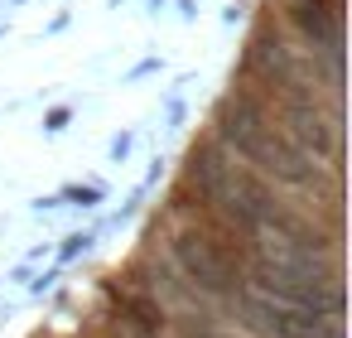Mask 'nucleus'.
Here are the masks:
<instances>
[{
	"instance_id": "obj_1",
	"label": "nucleus",
	"mask_w": 352,
	"mask_h": 338,
	"mask_svg": "<svg viewBox=\"0 0 352 338\" xmlns=\"http://www.w3.org/2000/svg\"><path fill=\"white\" fill-rule=\"evenodd\" d=\"M217 145L222 150H236L251 165V174H261L265 184L270 179L275 184H289V189L318 184V165L280 136L265 97H256L251 87H236L232 97H222V107H217Z\"/></svg>"
},
{
	"instance_id": "obj_2",
	"label": "nucleus",
	"mask_w": 352,
	"mask_h": 338,
	"mask_svg": "<svg viewBox=\"0 0 352 338\" xmlns=\"http://www.w3.org/2000/svg\"><path fill=\"white\" fill-rule=\"evenodd\" d=\"M246 280H251V295H265L275 304L314 309V314H328V319L342 314L338 271H323L318 251H304V246H289V242L270 237V242L256 246V261L246 266Z\"/></svg>"
},
{
	"instance_id": "obj_3",
	"label": "nucleus",
	"mask_w": 352,
	"mask_h": 338,
	"mask_svg": "<svg viewBox=\"0 0 352 338\" xmlns=\"http://www.w3.org/2000/svg\"><path fill=\"white\" fill-rule=\"evenodd\" d=\"M169 251H174V266L203 295H217V299H236L241 295V285H246V246L236 242V232L222 218L203 213L198 227H179Z\"/></svg>"
},
{
	"instance_id": "obj_4",
	"label": "nucleus",
	"mask_w": 352,
	"mask_h": 338,
	"mask_svg": "<svg viewBox=\"0 0 352 338\" xmlns=\"http://www.w3.org/2000/svg\"><path fill=\"white\" fill-rule=\"evenodd\" d=\"M236 314L251 333L261 338H342V324L314 309H294V304H275L265 295H236Z\"/></svg>"
},
{
	"instance_id": "obj_5",
	"label": "nucleus",
	"mask_w": 352,
	"mask_h": 338,
	"mask_svg": "<svg viewBox=\"0 0 352 338\" xmlns=\"http://www.w3.org/2000/svg\"><path fill=\"white\" fill-rule=\"evenodd\" d=\"M280 136L309 160L338 155V116H323L314 92H280Z\"/></svg>"
},
{
	"instance_id": "obj_6",
	"label": "nucleus",
	"mask_w": 352,
	"mask_h": 338,
	"mask_svg": "<svg viewBox=\"0 0 352 338\" xmlns=\"http://www.w3.org/2000/svg\"><path fill=\"white\" fill-rule=\"evenodd\" d=\"M232 155L217 145V140H198L193 150H188V160H184V189L188 193H198V203L203 208H217V198L227 193V184H232Z\"/></svg>"
},
{
	"instance_id": "obj_7",
	"label": "nucleus",
	"mask_w": 352,
	"mask_h": 338,
	"mask_svg": "<svg viewBox=\"0 0 352 338\" xmlns=\"http://www.w3.org/2000/svg\"><path fill=\"white\" fill-rule=\"evenodd\" d=\"M116 309H121L131 338H160L164 324H169L160 295H150V290H126V295H116Z\"/></svg>"
},
{
	"instance_id": "obj_8",
	"label": "nucleus",
	"mask_w": 352,
	"mask_h": 338,
	"mask_svg": "<svg viewBox=\"0 0 352 338\" xmlns=\"http://www.w3.org/2000/svg\"><path fill=\"white\" fill-rule=\"evenodd\" d=\"M63 198H73V203H78V208H92V203H97V198H102V189H92V184H87V189H68V193H63Z\"/></svg>"
},
{
	"instance_id": "obj_9",
	"label": "nucleus",
	"mask_w": 352,
	"mask_h": 338,
	"mask_svg": "<svg viewBox=\"0 0 352 338\" xmlns=\"http://www.w3.org/2000/svg\"><path fill=\"white\" fill-rule=\"evenodd\" d=\"M87 246H92V232H73L68 246H63V256H78V251H87Z\"/></svg>"
},
{
	"instance_id": "obj_10",
	"label": "nucleus",
	"mask_w": 352,
	"mask_h": 338,
	"mask_svg": "<svg viewBox=\"0 0 352 338\" xmlns=\"http://www.w3.org/2000/svg\"><path fill=\"white\" fill-rule=\"evenodd\" d=\"M63 126H68V107H54L49 112V131H63Z\"/></svg>"
}]
</instances>
